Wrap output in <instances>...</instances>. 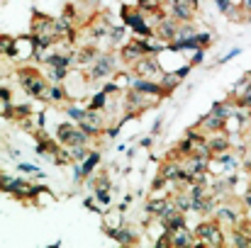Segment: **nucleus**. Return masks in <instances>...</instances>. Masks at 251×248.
Returning a JSON list of instances; mask_svg holds the SVG:
<instances>
[{
    "mask_svg": "<svg viewBox=\"0 0 251 248\" xmlns=\"http://www.w3.org/2000/svg\"><path fill=\"white\" fill-rule=\"evenodd\" d=\"M95 195H98V200H100L102 204H110V202H112V195H110L107 190H95Z\"/></svg>",
    "mask_w": 251,
    "mask_h": 248,
    "instance_id": "obj_29",
    "label": "nucleus"
},
{
    "mask_svg": "<svg viewBox=\"0 0 251 248\" xmlns=\"http://www.w3.org/2000/svg\"><path fill=\"white\" fill-rule=\"evenodd\" d=\"M125 27H127V24H120V27H110V34H107V42H110L112 46H117V44L122 42V37H125Z\"/></svg>",
    "mask_w": 251,
    "mask_h": 248,
    "instance_id": "obj_25",
    "label": "nucleus"
},
{
    "mask_svg": "<svg viewBox=\"0 0 251 248\" xmlns=\"http://www.w3.org/2000/svg\"><path fill=\"white\" fill-rule=\"evenodd\" d=\"M85 112H88V107L83 110V107H78V105H74V102L66 107V114H69V119H71V122H76V124H78V122H81V119L85 117Z\"/></svg>",
    "mask_w": 251,
    "mask_h": 248,
    "instance_id": "obj_24",
    "label": "nucleus"
},
{
    "mask_svg": "<svg viewBox=\"0 0 251 248\" xmlns=\"http://www.w3.org/2000/svg\"><path fill=\"white\" fill-rule=\"evenodd\" d=\"M78 127L83 129L85 134L98 136V134L102 132V117H100V112H98V110H88V112H85V117L78 122Z\"/></svg>",
    "mask_w": 251,
    "mask_h": 248,
    "instance_id": "obj_10",
    "label": "nucleus"
},
{
    "mask_svg": "<svg viewBox=\"0 0 251 248\" xmlns=\"http://www.w3.org/2000/svg\"><path fill=\"white\" fill-rule=\"evenodd\" d=\"M100 163V151H93L88 158H85L83 163H81V170H83V178H90L93 175V170H95V165Z\"/></svg>",
    "mask_w": 251,
    "mask_h": 248,
    "instance_id": "obj_20",
    "label": "nucleus"
},
{
    "mask_svg": "<svg viewBox=\"0 0 251 248\" xmlns=\"http://www.w3.org/2000/svg\"><path fill=\"white\" fill-rule=\"evenodd\" d=\"M215 2H217L220 12H225V15H227V12H229V10L234 7V5H232V0H215Z\"/></svg>",
    "mask_w": 251,
    "mask_h": 248,
    "instance_id": "obj_30",
    "label": "nucleus"
},
{
    "mask_svg": "<svg viewBox=\"0 0 251 248\" xmlns=\"http://www.w3.org/2000/svg\"><path fill=\"white\" fill-rule=\"evenodd\" d=\"M215 219H217L220 224L237 226V224L242 222V214H239V209H237V207H232V204H220V207H217V212H215Z\"/></svg>",
    "mask_w": 251,
    "mask_h": 248,
    "instance_id": "obj_13",
    "label": "nucleus"
},
{
    "mask_svg": "<svg viewBox=\"0 0 251 248\" xmlns=\"http://www.w3.org/2000/svg\"><path fill=\"white\" fill-rule=\"evenodd\" d=\"M76 127H78L76 122H64V124H59V129H56V141H59V144H69V139H71V134H74Z\"/></svg>",
    "mask_w": 251,
    "mask_h": 248,
    "instance_id": "obj_19",
    "label": "nucleus"
},
{
    "mask_svg": "<svg viewBox=\"0 0 251 248\" xmlns=\"http://www.w3.org/2000/svg\"><path fill=\"white\" fill-rule=\"evenodd\" d=\"M198 10V0H171V17H176L178 22H190L195 17Z\"/></svg>",
    "mask_w": 251,
    "mask_h": 248,
    "instance_id": "obj_7",
    "label": "nucleus"
},
{
    "mask_svg": "<svg viewBox=\"0 0 251 248\" xmlns=\"http://www.w3.org/2000/svg\"><path fill=\"white\" fill-rule=\"evenodd\" d=\"M17 81H20L22 90H25L29 97H37V100H44V95H47V90H49V85H51V83L47 81L37 68H32V66L17 68Z\"/></svg>",
    "mask_w": 251,
    "mask_h": 248,
    "instance_id": "obj_2",
    "label": "nucleus"
},
{
    "mask_svg": "<svg viewBox=\"0 0 251 248\" xmlns=\"http://www.w3.org/2000/svg\"><path fill=\"white\" fill-rule=\"evenodd\" d=\"M0 46H2V54H5V56H15V39H12V37L2 34V39H0Z\"/></svg>",
    "mask_w": 251,
    "mask_h": 248,
    "instance_id": "obj_26",
    "label": "nucleus"
},
{
    "mask_svg": "<svg viewBox=\"0 0 251 248\" xmlns=\"http://www.w3.org/2000/svg\"><path fill=\"white\" fill-rule=\"evenodd\" d=\"M102 231H105L110 239H115L120 246H129V244H134V241H137V234H134L127 224H125V226H112V229L105 224V229H102Z\"/></svg>",
    "mask_w": 251,
    "mask_h": 248,
    "instance_id": "obj_9",
    "label": "nucleus"
},
{
    "mask_svg": "<svg viewBox=\"0 0 251 248\" xmlns=\"http://www.w3.org/2000/svg\"><path fill=\"white\" fill-rule=\"evenodd\" d=\"M32 37L37 42V51L39 49H49L54 42H59V24L54 17H47L42 12H34V20H32Z\"/></svg>",
    "mask_w": 251,
    "mask_h": 248,
    "instance_id": "obj_1",
    "label": "nucleus"
},
{
    "mask_svg": "<svg viewBox=\"0 0 251 248\" xmlns=\"http://www.w3.org/2000/svg\"><path fill=\"white\" fill-rule=\"evenodd\" d=\"M120 90H122V88H120V85H117L115 81H112V83H107V85L102 88V92H107V95H117Z\"/></svg>",
    "mask_w": 251,
    "mask_h": 248,
    "instance_id": "obj_31",
    "label": "nucleus"
},
{
    "mask_svg": "<svg viewBox=\"0 0 251 248\" xmlns=\"http://www.w3.org/2000/svg\"><path fill=\"white\" fill-rule=\"evenodd\" d=\"M178 27H180V22H178L176 17L166 15V17L154 27V37H159L161 42L171 44V42H176V39H178Z\"/></svg>",
    "mask_w": 251,
    "mask_h": 248,
    "instance_id": "obj_5",
    "label": "nucleus"
},
{
    "mask_svg": "<svg viewBox=\"0 0 251 248\" xmlns=\"http://www.w3.org/2000/svg\"><path fill=\"white\" fill-rule=\"evenodd\" d=\"M207 146H210L212 156H220V154L232 149V139L227 136V132H215V134L207 136Z\"/></svg>",
    "mask_w": 251,
    "mask_h": 248,
    "instance_id": "obj_12",
    "label": "nucleus"
},
{
    "mask_svg": "<svg viewBox=\"0 0 251 248\" xmlns=\"http://www.w3.org/2000/svg\"><path fill=\"white\" fill-rule=\"evenodd\" d=\"M225 117H220V114H215V112H210V114H205L200 122H198V129L202 132V134H215V132H225Z\"/></svg>",
    "mask_w": 251,
    "mask_h": 248,
    "instance_id": "obj_11",
    "label": "nucleus"
},
{
    "mask_svg": "<svg viewBox=\"0 0 251 248\" xmlns=\"http://www.w3.org/2000/svg\"><path fill=\"white\" fill-rule=\"evenodd\" d=\"M244 204H247V209H249V214H251V187L247 190V195H244Z\"/></svg>",
    "mask_w": 251,
    "mask_h": 248,
    "instance_id": "obj_35",
    "label": "nucleus"
},
{
    "mask_svg": "<svg viewBox=\"0 0 251 248\" xmlns=\"http://www.w3.org/2000/svg\"><path fill=\"white\" fill-rule=\"evenodd\" d=\"M107 97H110V95H107V92H102V90H100V92H95V95L90 97V102H88V110H98V112H100V110H105V107H107Z\"/></svg>",
    "mask_w": 251,
    "mask_h": 248,
    "instance_id": "obj_21",
    "label": "nucleus"
},
{
    "mask_svg": "<svg viewBox=\"0 0 251 248\" xmlns=\"http://www.w3.org/2000/svg\"><path fill=\"white\" fill-rule=\"evenodd\" d=\"M15 168L20 173H39V165H34V163H17Z\"/></svg>",
    "mask_w": 251,
    "mask_h": 248,
    "instance_id": "obj_27",
    "label": "nucleus"
},
{
    "mask_svg": "<svg viewBox=\"0 0 251 248\" xmlns=\"http://www.w3.org/2000/svg\"><path fill=\"white\" fill-rule=\"evenodd\" d=\"M98 56H100V51H98L95 46H93V49L88 46V49H81L78 54H74V61H76V64H81V66H90Z\"/></svg>",
    "mask_w": 251,
    "mask_h": 248,
    "instance_id": "obj_17",
    "label": "nucleus"
},
{
    "mask_svg": "<svg viewBox=\"0 0 251 248\" xmlns=\"http://www.w3.org/2000/svg\"><path fill=\"white\" fill-rule=\"evenodd\" d=\"M88 2H90V5H93V7H95V5H98V2H100V0H88Z\"/></svg>",
    "mask_w": 251,
    "mask_h": 248,
    "instance_id": "obj_37",
    "label": "nucleus"
},
{
    "mask_svg": "<svg viewBox=\"0 0 251 248\" xmlns=\"http://www.w3.org/2000/svg\"><path fill=\"white\" fill-rule=\"evenodd\" d=\"M66 97H69L66 88H64L61 83H51L49 90H47V95H44V102H54V105H59V102H64Z\"/></svg>",
    "mask_w": 251,
    "mask_h": 248,
    "instance_id": "obj_16",
    "label": "nucleus"
},
{
    "mask_svg": "<svg viewBox=\"0 0 251 248\" xmlns=\"http://www.w3.org/2000/svg\"><path fill=\"white\" fill-rule=\"evenodd\" d=\"M242 10H244V12H251V0H242Z\"/></svg>",
    "mask_w": 251,
    "mask_h": 248,
    "instance_id": "obj_36",
    "label": "nucleus"
},
{
    "mask_svg": "<svg viewBox=\"0 0 251 248\" xmlns=\"http://www.w3.org/2000/svg\"><path fill=\"white\" fill-rule=\"evenodd\" d=\"M202 59H205V49H198V51H195V56L190 59V66H198V64H202Z\"/></svg>",
    "mask_w": 251,
    "mask_h": 248,
    "instance_id": "obj_32",
    "label": "nucleus"
},
{
    "mask_svg": "<svg viewBox=\"0 0 251 248\" xmlns=\"http://www.w3.org/2000/svg\"><path fill=\"white\" fill-rule=\"evenodd\" d=\"M115 64H117V56L115 54H100L88 68H85V78L90 83H98L102 81V78H107L110 73L115 76L117 71H115Z\"/></svg>",
    "mask_w": 251,
    "mask_h": 248,
    "instance_id": "obj_4",
    "label": "nucleus"
},
{
    "mask_svg": "<svg viewBox=\"0 0 251 248\" xmlns=\"http://www.w3.org/2000/svg\"><path fill=\"white\" fill-rule=\"evenodd\" d=\"M164 224V229H168V231H176V229H183V226H188V222H185V212H176L173 217H168L166 222H161Z\"/></svg>",
    "mask_w": 251,
    "mask_h": 248,
    "instance_id": "obj_18",
    "label": "nucleus"
},
{
    "mask_svg": "<svg viewBox=\"0 0 251 248\" xmlns=\"http://www.w3.org/2000/svg\"><path fill=\"white\" fill-rule=\"evenodd\" d=\"M193 231H195V236H198V244H195V246H222V244H227V236H225L222 224H220L217 219H212V222H200Z\"/></svg>",
    "mask_w": 251,
    "mask_h": 248,
    "instance_id": "obj_3",
    "label": "nucleus"
},
{
    "mask_svg": "<svg viewBox=\"0 0 251 248\" xmlns=\"http://www.w3.org/2000/svg\"><path fill=\"white\" fill-rule=\"evenodd\" d=\"M69 76V66H49V81L51 83H64Z\"/></svg>",
    "mask_w": 251,
    "mask_h": 248,
    "instance_id": "obj_22",
    "label": "nucleus"
},
{
    "mask_svg": "<svg viewBox=\"0 0 251 248\" xmlns=\"http://www.w3.org/2000/svg\"><path fill=\"white\" fill-rule=\"evenodd\" d=\"M142 56H144V51H142V46H139V42H137V39H132L129 44H125V46H122V51H120V59H122L127 66L137 64Z\"/></svg>",
    "mask_w": 251,
    "mask_h": 248,
    "instance_id": "obj_14",
    "label": "nucleus"
},
{
    "mask_svg": "<svg viewBox=\"0 0 251 248\" xmlns=\"http://www.w3.org/2000/svg\"><path fill=\"white\" fill-rule=\"evenodd\" d=\"M239 54H242V49H232V51H229V54H225V56H222V59H220L217 64L222 66V64H227V61H232V59H237Z\"/></svg>",
    "mask_w": 251,
    "mask_h": 248,
    "instance_id": "obj_28",
    "label": "nucleus"
},
{
    "mask_svg": "<svg viewBox=\"0 0 251 248\" xmlns=\"http://www.w3.org/2000/svg\"><path fill=\"white\" fill-rule=\"evenodd\" d=\"M190 68H193V66L188 64V66H183V68H178V71L164 73V76H161V85L166 88L168 92H173V88H178V85H180V81L188 76V71H190Z\"/></svg>",
    "mask_w": 251,
    "mask_h": 248,
    "instance_id": "obj_15",
    "label": "nucleus"
},
{
    "mask_svg": "<svg viewBox=\"0 0 251 248\" xmlns=\"http://www.w3.org/2000/svg\"><path fill=\"white\" fill-rule=\"evenodd\" d=\"M161 124H164V114L156 117V122H154V127H151V136H156V134L161 132Z\"/></svg>",
    "mask_w": 251,
    "mask_h": 248,
    "instance_id": "obj_33",
    "label": "nucleus"
},
{
    "mask_svg": "<svg viewBox=\"0 0 251 248\" xmlns=\"http://www.w3.org/2000/svg\"><path fill=\"white\" fill-rule=\"evenodd\" d=\"M151 144H154V136H144V139L139 141V146H142V149H149Z\"/></svg>",
    "mask_w": 251,
    "mask_h": 248,
    "instance_id": "obj_34",
    "label": "nucleus"
},
{
    "mask_svg": "<svg viewBox=\"0 0 251 248\" xmlns=\"http://www.w3.org/2000/svg\"><path fill=\"white\" fill-rule=\"evenodd\" d=\"M132 68H134V73L139 78H151V76L161 73V66H159V61L154 56H142L137 64H132Z\"/></svg>",
    "mask_w": 251,
    "mask_h": 248,
    "instance_id": "obj_8",
    "label": "nucleus"
},
{
    "mask_svg": "<svg viewBox=\"0 0 251 248\" xmlns=\"http://www.w3.org/2000/svg\"><path fill=\"white\" fill-rule=\"evenodd\" d=\"M69 151H71V158H74V163H83L85 158L93 154V151L88 149V144H85V146H69Z\"/></svg>",
    "mask_w": 251,
    "mask_h": 248,
    "instance_id": "obj_23",
    "label": "nucleus"
},
{
    "mask_svg": "<svg viewBox=\"0 0 251 248\" xmlns=\"http://www.w3.org/2000/svg\"><path fill=\"white\" fill-rule=\"evenodd\" d=\"M159 100H161V95H149V92H139V90L129 88V110H134L137 114L154 107V105H159Z\"/></svg>",
    "mask_w": 251,
    "mask_h": 248,
    "instance_id": "obj_6",
    "label": "nucleus"
}]
</instances>
